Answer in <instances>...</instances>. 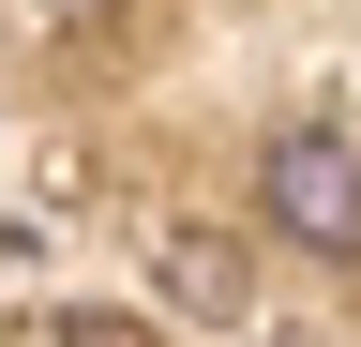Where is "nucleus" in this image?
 <instances>
[{
  "label": "nucleus",
  "instance_id": "f03ea898",
  "mask_svg": "<svg viewBox=\"0 0 361 347\" xmlns=\"http://www.w3.org/2000/svg\"><path fill=\"white\" fill-rule=\"evenodd\" d=\"M151 272H166L180 317H256V257L226 242V227H166V242H151Z\"/></svg>",
  "mask_w": 361,
  "mask_h": 347
},
{
  "label": "nucleus",
  "instance_id": "f257e3e1",
  "mask_svg": "<svg viewBox=\"0 0 361 347\" xmlns=\"http://www.w3.org/2000/svg\"><path fill=\"white\" fill-rule=\"evenodd\" d=\"M256 196H271V227H286L301 257H361V151L346 136H316V121L271 136L256 151Z\"/></svg>",
  "mask_w": 361,
  "mask_h": 347
},
{
  "label": "nucleus",
  "instance_id": "7ed1b4c3",
  "mask_svg": "<svg viewBox=\"0 0 361 347\" xmlns=\"http://www.w3.org/2000/svg\"><path fill=\"white\" fill-rule=\"evenodd\" d=\"M45 347H166V332H151V317H121V302H75Z\"/></svg>",
  "mask_w": 361,
  "mask_h": 347
}]
</instances>
